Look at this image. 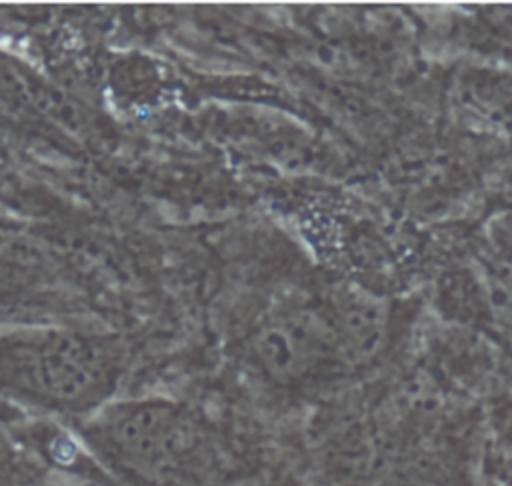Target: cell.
Masks as SVG:
<instances>
[{"label": "cell", "instance_id": "obj_1", "mask_svg": "<svg viewBox=\"0 0 512 486\" xmlns=\"http://www.w3.org/2000/svg\"><path fill=\"white\" fill-rule=\"evenodd\" d=\"M108 346L74 330H22L0 340V374L36 398L76 404L110 380Z\"/></svg>", "mask_w": 512, "mask_h": 486}, {"label": "cell", "instance_id": "obj_2", "mask_svg": "<svg viewBox=\"0 0 512 486\" xmlns=\"http://www.w3.org/2000/svg\"><path fill=\"white\" fill-rule=\"evenodd\" d=\"M192 422L170 406H138L114 416L106 440L118 456L140 468L166 470L194 446Z\"/></svg>", "mask_w": 512, "mask_h": 486}]
</instances>
